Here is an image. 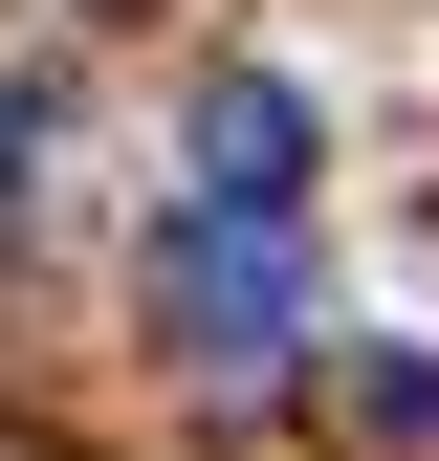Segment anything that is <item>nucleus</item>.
Wrapping results in <instances>:
<instances>
[{"label": "nucleus", "mask_w": 439, "mask_h": 461, "mask_svg": "<svg viewBox=\"0 0 439 461\" xmlns=\"http://www.w3.org/2000/svg\"><path fill=\"white\" fill-rule=\"evenodd\" d=\"M154 330H176V374L264 395V374L308 352V242H286V220H220V198H176V220H154Z\"/></svg>", "instance_id": "obj_1"}, {"label": "nucleus", "mask_w": 439, "mask_h": 461, "mask_svg": "<svg viewBox=\"0 0 439 461\" xmlns=\"http://www.w3.org/2000/svg\"><path fill=\"white\" fill-rule=\"evenodd\" d=\"M308 154H329V132H308L286 67H220V88H198V198H220V220H308Z\"/></svg>", "instance_id": "obj_2"}, {"label": "nucleus", "mask_w": 439, "mask_h": 461, "mask_svg": "<svg viewBox=\"0 0 439 461\" xmlns=\"http://www.w3.org/2000/svg\"><path fill=\"white\" fill-rule=\"evenodd\" d=\"M44 176V88H0V198H22Z\"/></svg>", "instance_id": "obj_3"}]
</instances>
